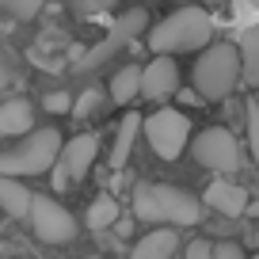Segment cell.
Here are the masks:
<instances>
[{"label": "cell", "mask_w": 259, "mask_h": 259, "mask_svg": "<svg viewBox=\"0 0 259 259\" xmlns=\"http://www.w3.org/2000/svg\"><path fill=\"white\" fill-rule=\"evenodd\" d=\"M0 4L8 8L12 19H34V16L42 12V4H46V0H0Z\"/></svg>", "instance_id": "ffe728a7"}, {"label": "cell", "mask_w": 259, "mask_h": 259, "mask_svg": "<svg viewBox=\"0 0 259 259\" xmlns=\"http://www.w3.org/2000/svg\"><path fill=\"white\" fill-rule=\"evenodd\" d=\"M248 213H251V218H259V198H255V202L248 206Z\"/></svg>", "instance_id": "d4e9b609"}, {"label": "cell", "mask_w": 259, "mask_h": 259, "mask_svg": "<svg viewBox=\"0 0 259 259\" xmlns=\"http://www.w3.org/2000/svg\"><path fill=\"white\" fill-rule=\"evenodd\" d=\"M187 259H248L240 244L233 240H221V244H210V240H191L187 244Z\"/></svg>", "instance_id": "ac0fdd59"}, {"label": "cell", "mask_w": 259, "mask_h": 259, "mask_svg": "<svg viewBox=\"0 0 259 259\" xmlns=\"http://www.w3.org/2000/svg\"><path fill=\"white\" fill-rule=\"evenodd\" d=\"M240 61H244V84L259 88V27H248L240 34Z\"/></svg>", "instance_id": "e0dca14e"}, {"label": "cell", "mask_w": 259, "mask_h": 259, "mask_svg": "<svg viewBox=\"0 0 259 259\" xmlns=\"http://www.w3.org/2000/svg\"><path fill=\"white\" fill-rule=\"evenodd\" d=\"M61 153H65L61 134L54 126H42V130H31L19 145H12L8 153L0 156V171L4 176H42V171L57 168Z\"/></svg>", "instance_id": "277c9868"}, {"label": "cell", "mask_w": 259, "mask_h": 259, "mask_svg": "<svg viewBox=\"0 0 259 259\" xmlns=\"http://www.w3.org/2000/svg\"><path fill=\"white\" fill-rule=\"evenodd\" d=\"M69 179H73V176H69V168H65V164H57V168L50 171V183H54L57 191H65V187H69Z\"/></svg>", "instance_id": "603a6c76"}, {"label": "cell", "mask_w": 259, "mask_h": 259, "mask_svg": "<svg viewBox=\"0 0 259 259\" xmlns=\"http://www.w3.org/2000/svg\"><path fill=\"white\" fill-rule=\"evenodd\" d=\"M206 4H221V0H206Z\"/></svg>", "instance_id": "484cf974"}, {"label": "cell", "mask_w": 259, "mask_h": 259, "mask_svg": "<svg viewBox=\"0 0 259 259\" xmlns=\"http://www.w3.org/2000/svg\"><path fill=\"white\" fill-rule=\"evenodd\" d=\"M34 130V107L31 99L23 96H12L0 103V134H8V138H27Z\"/></svg>", "instance_id": "30bf717a"}, {"label": "cell", "mask_w": 259, "mask_h": 259, "mask_svg": "<svg viewBox=\"0 0 259 259\" xmlns=\"http://www.w3.org/2000/svg\"><path fill=\"white\" fill-rule=\"evenodd\" d=\"M138 130H145V122H141V114H122V126L118 134H114V149H111V168H126L130 160V149H134V138H138Z\"/></svg>", "instance_id": "2e32d148"}, {"label": "cell", "mask_w": 259, "mask_h": 259, "mask_svg": "<svg viewBox=\"0 0 259 259\" xmlns=\"http://www.w3.org/2000/svg\"><path fill=\"white\" fill-rule=\"evenodd\" d=\"M118 0H80V8L84 12H107V8H114Z\"/></svg>", "instance_id": "cb8c5ba5"}, {"label": "cell", "mask_w": 259, "mask_h": 259, "mask_svg": "<svg viewBox=\"0 0 259 259\" xmlns=\"http://www.w3.org/2000/svg\"><path fill=\"white\" fill-rule=\"evenodd\" d=\"M31 229L42 244H69L76 236V218L65 206H57L54 198L46 194H34V206H31Z\"/></svg>", "instance_id": "52a82bcc"}, {"label": "cell", "mask_w": 259, "mask_h": 259, "mask_svg": "<svg viewBox=\"0 0 259 259\" xmlns=\"http://www.w3.org/2000/svg\"><path fill=\"white\" fill-rule=\"evenodd\" d=\"M191 153H194V160L202 164V168L221 171V176H233V171L240 168V160H244V156H240V145H236V138L229 134V130H221V126L202 130V134L194 138Z\"/></svg>", "instance_id": "8992f818"}, {"label": "cell", "mask_w": 259, "mask_h": 259, "mask_svg": "<svg viewBox=\"0 0 259 259\" xmlns=\"http://www.w3.org/2000/svg\"><path fill=\"white\" fill-rule=\"evenodd\" d=\"M96 111H99V92H96V88H88L80 99H76L73 114H76V118H88V114H96Z\"/></svg>", "instance_id": "44dd1931"}, {"label": "cell", "mask_w": 259, "mask_h": 259, "mask_svg": "<svg viewBox=\"0 0 259 259\" xmlns=\"http://www.w3.org/2000/svg\"><path fill=\"white\" fill-rule=\"evenodd\" d=\"M134 218L153 229L168 225H198L202 221V202L187 194L183 187L168 183H138L134 187Z\"/></svg>", "instance_id": "6da1fadb"}, {"label": "cell", "mask_w": 259, "mask_h": 259, "mask_svg": "<svg viewBox=\"0 0 259 259\" xmlns=\"http://www.w3.org/2000/svg\"><path fill=\"white\" fill-rule=\"evenodd\" d=\"M145 27H149V12H145V8H130L126 16H122L118 23H114V31H111V42H107V46H99L96 54L88 57V61H103V57L111 54V50L118 46V42H130V38H138V34L145 31Z\"/></svg>", "instance_id": "4fadbf2b"}, {"label": "cell", "mask_w": 259, "mask_h": 259, "mask_svg": "<svg viewBox=\"0 0 259 259\" xmlns=\"http://www.w3.org/2000/svg\"><path fill=\"white\" fill-rule=\"evenodd\" d=\"M96 153H99V138H96V134H76V138L65 145L61 164L69 168V176H73V179H80V176H88V171H92Z\"/></svg>", "instance_id": "8fae6325"}, {"label": "cell", "mask_w": 259, "mask_h": 259, "mask_svg": "<svg viewBox=\"0 0 259 259\" xmlns=\"http://www.w3.org/2000/svg\"><path fill=\"white\" fill-rule=\"evenodd\" d=\"M244 76V61H240V46L233 42H213V46L202 50V57L194 61V92L210 103H221V99L233 96V88Z\"/></svg>", "instance_id": "7a4b0ae2"}, {"label": "cell", "mask_w": 259, "mask_h": 259, "mask_svg": "<svg viewBox=\"0 0 259 259\" xmlns=\"http://www.w3.org/2000/svg\"><path fill=\"white\" fill-rule=\"evenodd\" d=\"M73 99H69V96H65V92H50V96H46V111L50 114H65V111H73Z\"/></svg>", "instance_id": "7402d4cb"}, {"label": "cell", "mask_w": 259, "mask_h": 259, "mask_svg": "<svg viewBox=\"0 0 259 259\" xmlns=\"http://www.w3.org/2000/svg\"><path fill=\"white\" fill-rule=\"evenodd\" d=\"M176 251H179L176 229H149V233L141 236L138 244H134L130 259H171Z\"/></svg>", "instance_id": "7c38bea8"}, {"label": "cell", "mask_w": 259, "mask_h": 259, "mask_svg": "<svg viewBox=\"0 0 259 259\" xmlns=\"http://www.w3.org/2000/svg\"><path fill=\"white\" fill-rule=\"evenodd\" d=\"M145 138L160 160H179L191 141V118L176 107H160L145 118Z\"/></svg>", "instance_id": "5b68a950"}, {"label": "cell", "mask_w": 259, "mask_h": 259, "mask_svg": "<svg viewBox=\"0 0 259 259\" xmlns=\"http://www.w3.org/2000/svg\"><path fill=\"white\" fill-rule=\"evenodd\" d=\"M141 80H145V69H141V65H122L118 73L111 76V99L118 107L134 103V99L141 96Z\"/></svg>", "instance_id": "9a60e30c"}, {"label": "cell", "mask_w": 259, "mask_h": 259, "mask_svg": "<svg viewBox=\"0 0 259 259\" xmlns=\"http://www.w3.org/2000/svg\"><path fill=\"white\" fill-rule=\"evenodd\" d=\"M176 88H179V69H176V61H171V54H156L153 61L145 65L141 96L153 99V103H160V99L176 96Z\"/></svg>", "instance_id": "ba28073f"}, {"label": "cell", "mask_w": 259, "mask_h": 259, "mask_svg": "<svg viewBox=\"0 0 259 259\" xmlns=\"http://www.w3.org/2000/svg\"><path fill=\"white\" fill-rule=\"evenodd\" d=\"M202 202L213 206L218 213H225V218H244V213H248V206H251L248 194H244V187L229 183V179H213V183L206 187Z\"/></svg>", "instance_id": "9c48e42d"}, {"label": "cell", "mask_w": 259, "mask_h": 259, "mask_svg": "<svg viewBox=\"0 0 259 259\" xmlns=\"http://www.w3.org/2000/svg\"><path fill=\"white\" fill-rule=\"evenodd\" d=\"M213 38V19L206 8H179L149 31L153 54H183V50H206Z\"/></svg>", "instance_id": "3957f363"}, {"label": "cell", "mask_w": 259, "mask_h": 259, "mask_svg": "<svg viewBox=\"0 0 259 259\" xmlns=\"http://www.w3.org/2000/svg\"><path fill=\"white\" fill-rule=\"evenodd\" d=\"M0 206L8 218H31V206H34L31 187H23L16 176H4L0 179Z\"/></svg>", "instance_id": "5bb4252c"}, {"label": "cell", "mask_w": 259, "mask_h": 259, "mask_svg": "<svg viewBox=\"0 0 259 259\" xmlns=\"http://www.w3.org/2000/svg\"><path fill=\"white\" fill-rule=\"evenodd\" d=\"M84 221H88V229H111L118 225V202H114L111 194H99V198H92L88 213H84Z\"/></svg>", "instance_id": "d6986e66"}]
</instances>
